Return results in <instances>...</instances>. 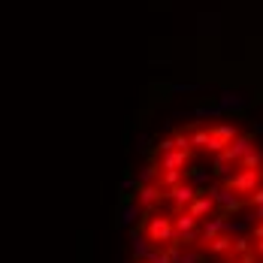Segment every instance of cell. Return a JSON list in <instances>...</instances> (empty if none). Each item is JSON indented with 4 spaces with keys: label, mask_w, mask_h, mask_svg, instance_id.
Returning a JSON list of instances; mask_svg holds the SVG:
<instances>
[{
    "label": "cell",
    "mask_w": 263,
    "mask_h": 263,
    "mask_svg": "<svg viewBox=\"0 0 263 263\" xmlns=\"http://www.w3.org/2000/svg\"><path fill=\"white\" fill-rule=\"evenodd\" d=\"M227 187L239 191V194H254L260 187V176H257V170H242V173L227 179Z\"/></svg>",
    "instance_id": "6da1fadb"
},
{
    "label": "cell",
    "mask_w": 263,
    "mask_h": 263,
    "mask_svg": "<svg viewBox=\"0 0 263 263\" xmlns=\"http://www.w3.org/2000/svg\"><path fill=\"white\" fill-rule=\"evenodd\" d=\"M248 152H254V145H251V136H236L224 152H221V160H227V163H233V160H242Z\"/></svg>",
    "instance_id": "7a4b0ae2"
},
{
    "label": "cell",
    "mask_w": 263,
    "mask_h": 263,
    "mask_svg": "<svg viewBox=\"0 0 263 263\" xmlns=\"http://www.w3.org/2000/svg\"><path fill=\"white\" fill-rule=\"evenodd\" d=\"M148 236H152V242H173V224L166 221V218H155L152 221V227H148Z\"/></svg>",
    "instance_id": "3957f363"
},
{
    "label": "cell",
    "mask_w": 263,
    "mask_h": 263,
    "mask_svg": "<svg viewBox=\"0 0 263 263\" xmlns=\"http://www.w3.org/2000/svg\"><path fill=\"white\" fill-rule=\"evenodd\" d=\"M187 158H191V148H179V152H166V158H163V170H179V166H184L187 163Z\"/></svg>",
    "instance_id": "277c9868"
},
{
    "label": "cell",
    "mask_w": 263,
    "mask_h": 263,
    "mask_svg": "<svg viewBox=\"0 0 263 263\" xmlns=\"http://www.w3.org/2000/svg\"><path fill=\"white\" fill-rule=\"evenodd\" d=\"M212 206H215V197H206V194H200V197H194V200H191V215H194V218H200V215H209L212 212Z\"/></svg>",
    "instance_id": "5b68a950"
},
{
    "label": "cell",
    "mask_w": 263,
    "mask_h": 263,
    "mask_svg": "<svg viewBox=\"0 0 263 263\" xmlns=\"http://www.w3.org/2000/svg\"><path fill=\"white\" fill-rule=\"evenodd\" d=\"M170 197L176 200V206H184V203H191L197 197V191L191 184H176V187H170Z\"/></svg>",
    "instance_id": "8992f818"
},
{
    "label": "cell",
    "mask_w": 263,
    "mask_h": 263,
    "mask_svg": "<svg viewBox=\"0 0 263 263\" xmlns=\"http://www.w3.org/2000/svg\"><path fill=\"white\" fill-rule=\"evenodd\" d=\"M212 136L230 145V142L236 139V127H233V124H218V127H212Z\"/></svg>",
    "instance_id": "52a82bcc"
},
{
    "label": "cell",
    "mask_w": 263,
    "mask_h": 263,
    "mask_svg": "<svg viewBox=\"0 0 263 263\" xmlns=\"http://www.w3.org/2000/svg\"><path fill=\"white\" fill-rule=\"evenodd\" d=\"M139 200H142L145 206H155V203L160 200V191L158 187H152V184H145V187L139 184Z\"/></svg>",
    "instance_id": "ba28073f"
},
{
    "label": "cell",
    "mask_w": 263,
    "mask_h": 263,
    "mask_svg": "<svg viewBox=\"0 0 263 263\" xmlns=\"http://www.w3.org/2000/svg\"><path fill=\"white\" fill-rule=\"evenodd\" d=\"M260 163H263V155H260V152H248V155L242 158V170H257Z\"/></svg>",
    "instance_id": "9c48e42d"
},
{
    "label": "cell",
    "mask_w": 263,
    "mask_h": 263,
    "mask_svg": "<svg viewBox=\"0 0 263 263\" xmlns=\"http://www.w3.org/2000/svg\"><path fill=\"white\" fill-rule=\"evenodd\" d=\"M227 248H233V239H227V236L212 239V251H215V254H221V251H227Z\"/></svg>",
    "instance_id": "30bf717a"
},
{
    "label": "cell",
    "mask_w": 263,
    "mask_h": 263,
    "mask_svg": "<svg viewBox=\"0 0 263 263\" xmlns=\"http://www.w3.org/2000/svg\"><path fill=\"white\" fill-rule=\"evenodd\" d=\"M221 230H224V221H212V224H206V230H203V236H206V239L212 242V239L218 236Z\"/></svg>",
    "instance_id": "8fae6325"
},
{
    "label": "cell",
    "mask_w": 263,
    "mask_h": 263,
    "mask_svg": "<svg viewBox=\"0 0 263 263\" xmlns=\"http://www.w3.org/2000/svg\"><path fill=\"white\" fill-rule=\"evenodd\" d=\"M179 182H182V170H166V176H163V184H166V187H176Z\"/></svg>",
    "instance_id": "7c38bea8"
},
{
    "label": "cell",
    "mask_w": 263,
    "mask_h": 263,
    "mask_svg": "<svg viewBox=\"0 0 263 263\" xmlns=\"http://www.w3.org/2000/svg\"><path fill=\"white\" fill-rule=\"evenodd\" d=\"M191 142H194V145H206V148H209V142H212V130H197Z\"/></svg>",
    "instance_id": "4fadbf2b"
},
{
    "label": "cell",
    "mask_w": 263,
    "mask_h": 263,
    "mask_svg": "<svg viewBox=\"0 0 263 263\" xmlns=\"http://www.w3.org/2000/svg\"><path fill=\"white\" fill-rule=\"evenodd\" d=\"M233 251H236V254H245V251H248V239H236V242H233Z\"/></svg>",
    "instance_id": "5bb4252c"
},
{
    "label": "cell",
    "mask_w": 263,
    "mask_h": 263,
    "mask_svg": "<svg viewBox=\"0 0 263 263\" xmlns=\"http://www.w3.org/2000/svg\"><path fill=\"white\" fill-rule=\"evenodd\" d=\"M251 203H254V206H263V187H257V191L251 194Z\"/></svg>",
    "instance_id": "9a60e30c"
},
{
    "label": "cell",
    "mask_w": 263,
    "mask_h": 263,
    "mask_svg": "<svg viewBox=\"0 0 263 263\" xmlns=\"http://www.w3.org/2000/svg\"><path fill=\"white\" fill-rule=\"evenodd\" d=\"M254 233H257V239H263V224L257 227V230H254Z\"/></svg>",
    "instance_id": "2e32d148"
},
{
    "label": "cell",
    "mask_w": 263,
    "mask_h": 263,
    "mask_svg": "<svg viewBox=\"0 0 263 263\" xmlns=\"http://www.w3.org/2000/svg\"><path fill=\"white\" fill-rule=\"evenodd\" d=\"M257 254H263V239L257 242Z\"/></svg>",
    "instance_id": "e0dca14e"
},
{
    "label": "cell",
    "mask_w": 263,
    "mask_h": 263,
    "mask_svg": "<svg viewBox=\"0 0 263 263\" xmlns=\"http://www.w3.org/2000/svg\"><path fill=\"white\" fill-rule=\"evenodd\" d=\"M257 218H263V206H260V209H257Z\"/></svg>",
    "instance_id": "ac0fdd59"
}]
</instances>
